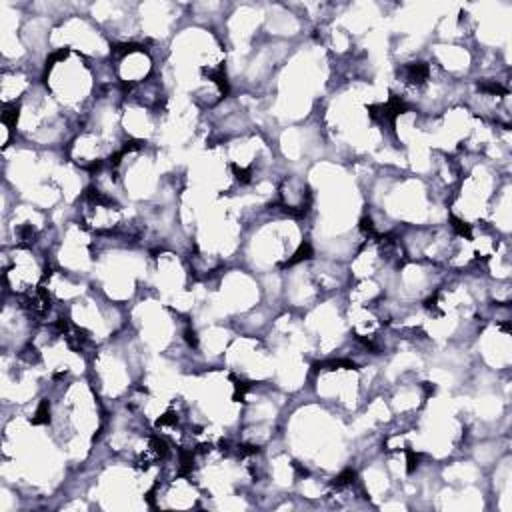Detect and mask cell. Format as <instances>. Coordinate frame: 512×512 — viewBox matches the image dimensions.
I'll use <instances>...</instances> for the list:
<instances>
[{
	"instance_id": "cell-1",
	"label": "cell",
	"mask_w": 512,
	"mask_h": 512,
	"mask_svg": "<svg viewBox=\"0 0 512 512\" xmlns=\"http://www.w3.org/2000/svg\"><path fill=\"white\" fill-rule=\"evenodd\" d=\"M40 82L70 116L80 120V124L100 90L96 62L72 50H50L42 66Z\"/></svg>"
}]
</instances>
